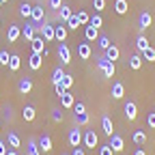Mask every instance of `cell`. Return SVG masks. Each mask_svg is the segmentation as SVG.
I'll use <instances>...</instances> for the list:
<instances>
[{
  "mask_svg": "<svg viewBox=\"0 0 155 155\" xmlns=\"http://www.w3.org/2000/svg\"><path fill=\"white\" fill-rule=\"evenodd\" d=\"M73 112H75V116H78V114H84V112H86V106H84L82 101H75V104H73Z\"/></svg>",
  "mask_w": 155,
  "mask_h": 155,
  "instance_id": "39",
  "label": "cell"
},
{
  "mask_svg": "<svg viewBox=\"0 0 155 155\" xmlns=\"http://www.w3.org/2000/svg\"><path fill=\"white\" fill-rule=\"evenodd\" d=\"M97 45H99V50L106 52V50L112 45V43H110V37H108V35H99V39H97Z\"/></svg>",
  "mask_w": 155,
  "mask_h": 155,
  "instance_id": "31",
  "label": "cell"
},
{
  "mask_svg": "<svg viewBox=\"0 0 155 155\" xmlns=\"http://www.w3.org/2000/svg\"><path fill=\"white\" fill-rule=\"evenodd\" d=\"M147 125H149L151 129H155V112H149V116H147Z\"/></svg>",
  "mask_w": 155,
  "mask_h": 155,
  "instance_id": "44",
  "label": "cell"
},
{
  "mask_svg": "<svg viewBox=\"0 0 155 155\" xmlns=\"http://www.w3.org/2000/svg\"><path fill=\"white\" fill-rule=\"evenodd\" d=\"M134 155H147V151H144V149H136Z\"/></svg>",
  "mask_w": 155,
  "mask_h": 155,
  "instance_id": "50",
  "label": "cell"
},
{
  "mask_svg": "<svg viewBox=\"0 0 155 155\" xmlns=\"http://www.w3.org/2000/svg\"><path fill=\"white\" fill-rule=\"evenodd\" d=\"M26 151H28V155H41V149H39V142L32 138V140H28V147H26Z\"/></svg>",
  "mask_w": 155,
  "mask_h": 155,
  "instance_id": "28",
  "label": "cell"
},
{
  "mask_svg": "<svg viewBox=\"0 0 155 155\" xmlns=\"http://www.w3.org/2000/svg\"><path fill=\"white\" fill-rule=\"evenodd\" d=\"M75 119H78V123H80V125H86V123H88V114H86V112H84V114H78Z\"/></svg>",
  "mask_w": 155,
  "mask_h": 155,
  "instance_id": "45",
  "label": "cell"
},
{
  "mask_svg": "<svg viewBox=\"0 0 155 155\" xmlns=\"http://www.w3.org/2000/svg\"><path fill=\"white\" fill-rule=\"evenodd\" d=\"M0 2H2V5H5V2H9V0H0Z\"/></svg>",
  "mask_w": 155,
  "mask_h": 155,
  "instance_id": "52",
  "label": "cell"
},
{
  "mask_svg": "<svg viewBox=\"0 0 155 155\" xmlns=\"http://www.w3.org/2000/svg\"><path fill=\"white\" fill-rule=\"evenodd\" d=\"M30 13H32V5H28V2H22V5H19V15H22V17L30 19Z\"/></svg>",
  "mask_w": 155,
  "mask_h": 155,
  "instance_id": "33",
  "label": "cell"
},
{
  "mask_svg": "<svg viewBox=\"0 0 155 155\" xmlns=\"http://www.w3.org/2000/svg\"><path fill=\"white\" fill-rule=\"evenodd\" d=\"M91 54H93V48H91V43H88V41L78 43V56H80L82 61H88V58H91Z\"/></svg>",
  "mask_w": 155,
  "mask_h": 155,
  "instance_id": "6",
  "label": "cell"
},
{
  "mask_svg": "<svg viewBox=\"0 0 155 155\" xmlns=\"http://www.w3.org/2000/svg\"><path fill=\"white\" fill-rule=\"evenodd\" d=\"M147 48H149V41H147V37H144V35H138V39H136V50H138V52L142 54Z\"/></svg>",
  "mask_w": 155,
  "mask_h": 155,
  "instance_id": "26",
  "label": "cell"
},
{
  "mask_svg": "<svg viewBox=\"0 0 155 155\" xmlns=\"http://www.w3.org/2000/svg\"><path fill=\"white\" fill-rule=\"evenodd\" d=\"M52 121H54V123H61V121H63V112H61V108L52 110Z\"/></svg>",
  "mask_w": 155,
  "mask_h": 155,
  "instance_id": "41",
  "label": "cell"
},
{
  "mask_svg": "<svg viewBox=\"0 0 155 155\" xmlns=\"http://www.w3.org/2000/svg\"><path fill=\"white\" fill-rule=\"evenodd\" d=\"M114 11L119 13V15H125L129 11V5H127V0H116L114 2Z\"/></svg>",
  "mask_w": 155,
  "mask_h": 155,
  "instance_id": "25",
  "label": "cell"
},
{
  "mask_svg": "<svg viewBox=\"0 0 155 155\" xmlns=\"http://www.w3.org/2000/svg\"><path fill=\"white\" fill-rule=\"evenodd\" d=\"M99 155H114V151L110 144H106V147H99Z\"/></svg>",
  "mask_w": 155,
  "mask_h": 155,
  "instance_id": "43",
  "label": "cell"
},
{
  "mask_svg": "<svg viewBox=\"0 0 155 155\" xmlns=\"http://www.w3.org/2000/svg\"><path fill=\"white\" fill-rule=\"evenodd\" d=\"M82 136H84V134H82V129L73 127V129L69 131V136H67V140H69V144L75 149V147H80V144H82Z\"/></svg>",
  "mask_w": 155,
  "mask_h": 155,
  "instance_id": "3",
  "label": "cell"
},
{
  "mask_svg": "<svg viewBox=\"0 0 155 155\" xmlns=\"http://www.w3.org/2000/svg\"><path fill=\"white\" fill-rule=\"evenodd\" d=\"M54 93H56L58 97H61V95L65 93V86H63V84H54Z\"/></svg>",
  "mask_w": 155,
  "mask_h": 155,
  "instance_id": "47",
  "label": "cell"
},
{
  "mask_svg": "<svg viewBox=\"0 0 155 155\" xmlns=\"http://www.w3.org/2000/svg\"><path fill=\"white\" fill-rule=\"evenodd\" d=\"M123 95H125L123 82H114V84H112V99H121Z\"/></svg>",
  "mask_w": 155,
  "mask_h": 155,
  "instance_id": "19",
  "label": "cell"
},
{
  "mask_svg": "<svg viewBox=\"0 0 155 155\" xmlns=\"http://www.w3.org/2000/svg\"><path fill=\"white\" fill-rule=\"evenodd\" d=\"M37 142H39V149H41V153H50V151L54 149V147H52V138H50L48 134H43Z\"/></svg>",
  "mask_w": 155,
  "mask_h": 155,
  "instance_id": "13",
  "label": "cell"
},
{
  "mask_svg": "<svg viewBox=\"0 0 155 155\" xmlns=\"http://www.w3.org/2000/svg\"><path fill=\"white\" fill-rule=\"evenodd\" d=\"M7 155H19V153H17V151H15V149H11V151H9V153H7Z\"/></svg>",
  "mask_w": 155,
  "mask_h": 155,
  "instance_id": "51",
  "label": "cell"
},
{
  "mask_svg": "<svg viewBox=\"0 0 155 155\" xmlns=\"http://www.w3.org/2000/svg\"><path fill=\"white\" fill-rule=\"evenodd\" d=\"M9 52H5V50H0V65H7L9 67Z\"/></svg>",
  "mask_w": 155,
  "mask_h": 155,
  "instance_id": "42",
  "label": "cell"
},
{
  "mask_svg": "<svg viewBox=\"0 0 155 155\" xmlns=\"http://www.w3.org/2000/svg\"><path fill=\"white\" fill-rule=\"evenodd\" d=\"M73 104H75V97H73L69 91H65V93L61 95V106H63L65 110H69V108H73Z\"/></svg>",
  "mask_w": 155,
  "mask_h": 155,
  "instance_id": "16",
  "label": "cell"
},
{
  "mask_svg": "<svg viewBox=\"0 0 155 155\" xmlns=\"http://www.w3.org/2000/svg\"><path fill=\"white\" fill-rule=\"evenodd\" d=\"M123 110H125V116H127V119H129V121H134V119H136V116H138V106H136L134 101H127Z\"/></svg>",
  "mask_w": 155,
  "mask_h": 155,
  "instance_id": "17",
  "label": "cell"
},
{
  "mask_svg": "<svg viewBox=\"0 0 155 155\" xmlns=\"http://www.w3.org/2000/svg\"><path fill=\"white\" fill-rule=\"evenodd\" d=\"M58 58H61L63 65L71 63V50L67 48V43H58Z\"/></svg>",
  "mask_w": 155,
  "mask_h": 155,
  "instance_id": "5",
  "label": "cell"
},
{
  "mask_svg": "<svg viewBox=\"0 0 155 155\" xmlns=\"http://www.w3.org/2000/svg\"><path fill=\"white\" fill-rule=\"evenodd\" d=\"M61 84L65 86V91H69V88L73 86V75H71V73H65V78L61 80Z\"/></svg>",
  "mask_w": 155,
  "mask_h": 155,
  "instance_id": "36",
  "label": "cell"
},
{
  "mask_svg": "<svg viewBox=\"0 0 155 155\" xmlns=\"http://www.w3.org/2000/svg\"><path fill=\"white\" fill-rule=\"evenodd\" d=\"M48 2H50L52 9H61L63 7V0H48Z\"/></svg>",
  "mask_w": 155,
  "mask_h": 155,
  "instance_id": "46",
  "label": "cell"
},
{
  "mask_svg": "<svg viewBox=\"0 0 155 155\" xmlns=\"http://www.w3.org/2000/svg\"><path fill=\"white\" fill-rule=\"evenodd\" d=\"M97 39H99V30H97L95 26H86L84 28V41H88V43H93V41H97Z\"/></svg>",
  "mask_w": 155,
  "mask_h": 155,
  "instance_id": "12",
  "label": "cell"
},
{
  "mask_svg": "<svg viewBox=\"0 0 155 155\" xmlns=\"http://www.w3.org/2000/svg\"><path fill=\"white\" fill-rule=\"evenodd\" d=\"M43 155H48V153H43Z\"/></svg>",
  "mask_w": 155,
  "mask_h": 155,
  "instance_id": "56",
  "label": "cell"
},
{
  "mask_svg": "<svg viewBox=\"0 0 155 155\" xmlns=\"http://www.w3.org/2000/svg\"><path fill=\"white\" fill-rule=\"evenodd\" d=\"M17 91L22 95H28L32 91V80H30V78H22V80L17 82Z\"/></svg>",
  "mask_w": 155,
  "mask_h": 155,
  "instance_id": "15",
  "label": "cell"
},
{
  "mask_svg": "<svg viewBox=\"0 0 155 155\" xmlns=\"http://www.w3.org/2000/svg\"><path fill=\"white\" fill-rule=\"evenodd\" d=\"M41 37H43V41H54V26L43 24L41 26Z\"/></svg>",
  "mask_w": 155,
  "mask_h": 155,
  "instance_id": "20",
  "label": "cell"
},
{
  "mask_svg": "<svg viewBox=\"0 0 155 155\" xmlns=\"http://www.w3.org/2000/svg\"><path fill=\"white\" fill-rule=\"evenodd\" d=\"M71 15H73V11H71V7H67V5H63L61 9H58V17H61V22H63V24L67 22Z\"/></svg>",
  "mask_w": 155,
  "mask_h": 155,
  "instance_id": "23",
  "label": "cell"
},
{
  "mask_svg": "<svg viewBox=\"0 0 155 155\" xmlns=\"http://www.w3.org/2000/svg\"><path fill=\"white\" fill-rule=\"evenodd\" d=\"M82 142H84V147L95 149L97 144H99V136L95 134V129H86V131H84V136H82Z\"/></svg>",
  "mask_w": 155,
  "mask_h": 155,
  "instance_id": "2",
  "label": "cell"
},
{
  "mask_svg": "<svg viewBox=\"0 0 155 155\" xmlns=\"http://www.w3.org/2000/svg\"><path fill=\"white\" fill-rule=\"evenodd\" d=\"M0 7H2V2H0Z\"/></svg>",
  "mask_w": 155,
  "mask_h": 155,
  "instance_id": "55",
  "label": "cell"
},
{
  "mask_svg": "<svg viewBox=\"0 0 155 155\" xmlns=\"http://www.w3.org/2000/svg\"><path fill=\"white\" fill-rule=\"evenodd\" d=\"M19 37H22V26L11 24V26H9V32H7V41H9V43H15Z\"/></svg>",
  "mask_w": 155,
  "mask_h": 155,
  "instance_id": "8",
  "label": "cell"
},
{
  "mask_svg": "<svg viewBox=\"0 0 155 155\" xmlns=\"http://www.w3.org/2000/svg\"><path fill=\"white\" fill-rule=\"evenodd\" d=\"M9 153V149H7V144L2 142V140H0V155H7Z\"/></svg>",
  "mask_w": 155,
  "mask_h": 155,
  "instance_id": "48",
  "label": "cell"
},
{
  "mask_svg": "<svg viewBox=\"0 0 155 155\" xmlns=\"http://www.w3.org/2000/svg\"><path fill=\"white\" fill-rule=\"evenodd\" d=\"M0 26H2V19H0Z\"/></svg>",
  "mask_w": 155,
  "mask_h": 155,
  "instance_id": "53",
  "label": "cell"
},
{
  "mask_svg": "<svg viewBox=\"0 0 155 155\" xmlns=\"http://www.w3.org/2000/svg\"><path fill=\"white\" fill-rule=\"evenodd\" d=\"M71 155H86V153H84V149H82V147H75Z\"/></svg>",
  "mask_w": 155,
  "mask_h": 155,
  "instance_id": "49",
  "label": "cell"
},
{
  "mask_svg": "<svg viewBox=\"0 0 155 155\" xmlns=\"http://www.w3.org/2000/svg\"><path fill=\"white\" fill-rule=\"evenodd\" d=\"M41 65H43V56L41 54H30V58H28V67L32 69V71H39L41 69Z\"/></svg>",
  "mask_w": 155,
  "mask_h": 155,
  "instance_id": "9",
  "label": "cell"
},
{
  "mask_svg": "<svg viewBox=\"0 0 155 155\" xmlns=\"http://www.w3.org/2000/svg\"><path fill=\"white\" fill-rule=\"evenodd\" d=\"M0 134H2V127H0Z\"/></svg>",
  "mask_w": 155,
  "mask_h": 155,
  "instance_id": "54",
  "label": "cell"
},
{
  "mask_svg": "<svg viewBox=\"0 0 155 155\" xmlns=\"http://www.w3.org/2000/svg\"><path fill=\"white\" fill-rule=\"evenodd\" d=\"M151 22H153V17H151V13L142 11V13L138 15V30H147V28L151 26Z\"/></svg>",
  "mask_w": 155,
  "mask_h": 155,
  "instance_id": "10",
  "label": "cell"
},
{
  "mask_svg": "<svg viewBox=\"0 0 155 155\" xmlns=\"http://www.w3.org/2000/svg\"><path fill=\"white\" fill-rule=\"evenodd\" d=\"M75 15H78V19H80V24H82V26H88V19H91V15H88L86 11H78Z\"/></svg>",
  "mask_w": 155,
  "mask_h": 155,
  "instance_id": "37",
  "label": "cell"
},
{
  "mask_svg": "<svg viewBox=\"0 0 155 155\" xmlns=\"http://www.w3.org/2000/svg\"><path fill=\"white\" fill-rule=\"evenodd\" d=\"M97 69H99L106 78H112V75H114V71H116L114 63H112V61H108L106 56H99V58H97Z\"/></svg>",
  "mask_w": 155,
  "mask_h": 155,
  "instance_id": "1",
  "label": "cell"
},
{
  "mask_svg": "<svg viewBox=\"0 0 155 155\" xmlns=\"http://www.w3.org/2000/svg\"><path fill=\"white\" fill-rule=\"evenodd\" d=\"M67 32H69V30H67V26H65L63 22L58 24V26H54V39H56L58 43H65V41H67Z\"/></svg>",
  "mask_w": 155,
  "mask_h": 155,
  "instance_id": "7",
  "label": "cell"
},
{
  "mask_svg": "<svg viewBox=\"0 0 155 155\" xmlns=\"http://www.w3.org/2000/svg\"><path fill=\"white\" fill-rule=\"evenodd\" d=\"M112 119H110V116H101V131L108 136V138H110V136H112Z\"/></svg>",
  "mask_w": 155,
  "mask_h": 155,
  "instance_id": "21",
  "label": "cell"
},
{
  "mask_svg": "<svg viewBox=\"0 0 155 155\" xmlns=\"http://www.w3.org/2000/svg\"><path fill=\"white\" fill-rule=\"evenodd\" d=\"M140 56H142V61H149V63H155V50H153L151 45H149V48H147V50H144V52H142Z\"/></svg>",
  "mask_w": 155,
  "mask_h": 155,
  "instance_id": "35",
  "label": "cell"
},
{
  "mask_svg": "<svg viewBox=\"0 0 155 155\" xmlns=\"http://www.w3.org/2000/svg\"><path fill=\"white\" fill-rule=\"evenodd\" d=\"M131 140H134L136 144H144V142H147V134L138 129V131H134V136H131Z\"/></svg>",
  "mask_w": 155,
  "mask_h": 155,
  "instance_id": "34",
  "label": "cell"
},
{
  "mask_svg": "<svg viewBox=\"0 0 155 155\" xmlns=\"http://www.w3.org/2000/svg\"><path fill=\"white\" fill-rule=\"evenodd\" d=\"M153 112H155V110H153Z\"/></svg>",
  "mask_w": 155,
  "mask_h": 155,
  "instance_id": "57",
  "label": "cell"
},
{
  "mask_svg": "<svg viewBox=\"0 0 155 155\" xmlns=\"http://www.w3.org/2000/svg\"><path fill=\"white\" fill-rule=\"evenodd\" d=\"M9 144H11V149H17L19 147V136L17 134H13V131L9 134Z\"/></svg>",
  "mask_w": 155,
  "mask_h": 155,
  "instance_id": "38",
  "label": "cell"
},
{
  "mask_svg": "<svg viewBox=\"0 0 155 155\" xmlns=\"http://www.w3.org/2000/svg\"><path fill=\"white\" fill-rule=\"evenodd\" d=\"M65 24H67V30H78V26H82V24H80V19H78V15H75V13H73V15H71V17L67 19Z\"/></svg>",
  "mask_w": 155,
  "mask_h": 155,
  "instance_id": "30",
  "label": "cell"
},
{
  "mask_svg": "<svg viewBox=\"0 0 155 155\" xmlns=\"http://www.w3.org/2000/svg\"><path fill=\"white\" fill-rule=\"evenodd\" d=\"M43 17H45V13H43V7H39V5H35L32 7V13H30V19H32V24H41L43 22Z\"/></svg>",
  "mask_w": 155,
  "mask_h": 155,
  "instance_id": "11",
  "label": "cell"
},
{
  "mask_svg": "<svg viewBox=\"0 0 155 155\" xmlns=\"http://www.w3.org/2000/svg\"><path fill=\"white\" fill-rule=\"evenodd\" d=\"M88 24H91V26H95L97 30H99V28L104 26V17H101L99 13H93V15H91V19H88Z\"/></svg>",
  "mask_w": 155,
  "mask_h": 155,
  "instance_id": "29",
  "label": "cell"
},
{
  "mask_svg": "<svg viewBox=\"0 0 155 155\" xmlns=\"http://www.w3.org/2000/svg\"><path fill=\"white\" fill-rule=\"evenodd\" d=\"M104 56L108 58V61H112V63H114V61H119V56H121V50H119V48H116V45L112 43V45H110V48L104 52Z\"/></svg>",
  "mask_w": 155,
  "mask_h": 155,
  "instance_id": "18",
  "label": "cell"
},
{
  "mask_svg": "<svg viewBox=\"0 0 155 155\" xmlns=\"http://www.w3.org/2000/svg\"><path fill=\"white\" fill-rule=\"evenodd\" d=\"M93 9H95V13L104 11L106 9V0H93Z\"/></svg>",
  "mask_w": 155,
  "mask_h": 155,
  "instance_id": "40",
  "label": "cell"
},
{
  "mask_svg": "<svg viewBox=\"0 0 155 155\" xmlns=\"http://www.w3.org/2000/svg\"><path fill=\"white\" fill-rule=\"evenodd\" d=\"M129 67H131L134 71H138V69L142 67V56H140V54H131V56H129Z\"/></svg>",
  "mask_w": 155,
  "mask_h": 155,
  "instance_id": "22",
  "label": "cell"
},
{
  "mask_svg": "<svg viewBox=\"0 0 155 155\" xmlns=\"http://www.w3.org/2000/svg\"><path fill=\"white\" fill-rule=\"evenodd\" d=\"M63 78H65V71H63L61 67H56V69L52 71V84H61Z\"/></svg>",
  "mask_w": 155,
  "mask_h": 155,
  "instance_id": "32",
  "label": "cell"
},
{
  "mask_svg": "<svg viewBox=\"0 0 155 155\" xmlns=\"http://www.w3.org/2000/svg\"><path fill=\"white\" fill-rule=\"evenodd\" d=\"M22 116H24V121H35V116H37V110L32 108V106H24V110H22Z\"/></svg>",
  "mask_w": 155,
  "mask_h": 155,
  "instance_id": "24",
  "label": "cell"
},
{
  "mask_svg": "<svg viewBox=\"0 0 155 155\" xmlns=\"http://www.w3.org/2000/svg\"><path fill=\"white\" fill-rule=\"evenodd\" d=\"M108 144L112 147V151H114V153H121V151L125 149V140H123V136H119V134H112Z\"/></svg>",
  "mask_w": 155,
  "mask_h": 155,
  "instance_id": "4",
  "label": "cell"
},
{
  "mask_svg": "<svg viewBox=\"0 0 155 155\" xmlns=\"http://www.w3.org/2000/svg\"><path fill=\"white\" fill-rule=\"evenodd\" d=\"M19 67H22V58H19L17 54H11V58H9V69H11V71H17Z\"/></svg>",
  "mask_w": 155,
  "mask_h": 155,
  "instance_id": "27",
  "label": "cell"
},
{
  "mask_svg": "<svg viewBox=\"0 0 155 155\" xmlns=\"http://www.w3.org/2000/svg\"><path fill=\"white\" fill-rule=\"evenodd\" d=\"M43 43H45V41H43V37H41V35H37L32 41H30V50H32L35 54H43V50H45Z\"/></svg>",
  "mask_w": 155,
  "mask_h": 155,
  "instance_id": "14",
  "label": "cell"
}]
</instances>
